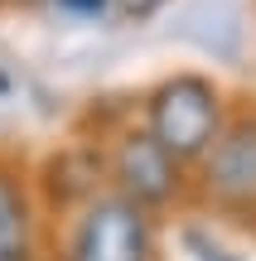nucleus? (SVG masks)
<instances>
[{"instance_id":"f257e3e1","label":"nucleus","mask_w":256,"mask_h":261,"mask_svg":"<svg viewBox=\"0 0 256 261\" xmlns=\"http://www.w3.org/2000/svg\"><path fill=\"white\" fill-rule=\"evenodd\" d=\"M135 116L150 126V136L164 150H174L193 169L213 150V140L222 136V126L232 116V97L213 73L179 68V73H164L160 83H150L135 97Z\"/></svg>"},{"instance_id":"f03ea898","label":"nucleus","mask_w":256,"mask_h":261,"mask_svg":"<svg viewBox=\"0 0 256 261\" xmlns=\"http://www.w3.org/2000/svg\"><path fill=\"white\" fill-rule=\"evenodd\" d=\"M102 140H106V174H111V189L126 194L131 203L150 208L155 218L179 208L184 198L193 194V169L184 165L174 150H164L140 116L116 121Z\"/></svg>"},{"instance_id":"7ed1b4c3","label":"nucleus","mask_w":256,"mask_h":261,"mask_svg":"<svg viewBox=\"0 0 256 261\" xmlns=\"http://www.w3.org/2000/svg\"><path fill=\"white\" fill-rule=\"evenodd\" d=\"M58 261H160L155 213L131 203L116 189H106L63 218Z\"/></svg>"},{"instance_id":"20e7f679","label":"nucleus","mask_w":256,"mask_h":261,"mask_svg":"<svg viewBox=\"0 0 256 261\" xmlns=\"http://www.w3.org/2000/svg\"><path fill=\"white\" fill-rule=\"evenodd\" d=\"M193 194L222 218H256V97L232 102L222 136L193 165Z\"/></svg>"},{"instance_id":"39448f33","label":"nucleus","mask_w":256,"mask_h":261,"mask_svg":"<svg viewBox=\"0 0 256 261\" xmlns=\"http://www.w3.org/2000/svg\"><path fill=\"white\" fill-rule=\"evenodd\" d=\"M34 189L39 203L53 208L58 218L77 213L82 203H92L97 194L111 189V174H106V140L102 136H73L68 145L48 150L44 165L34 169Z\"/></svg>"},{"instance_id":"423d86ee","label":"nucleus","mask_w":256,"mask_h":261,"mask_svg":"<svg viewBox=\"0 0 256 261\" xmlns=\"http://www.w3.org/2000/svg\"><path fill=\"white\" fill-rule=\"evenodd\" d=\"M39 223H44V203H39L34 174L19 160L0 155V252L39 247Z\"/></svg>"},{"instance_id":"0eeeda50","label":"nucleus","mask_w":256,"mask_h":261,"mask_svg":"<svg viewBox=\"0 0 256 261\" xmlns=\"http://www.w3.org/2000/svg\"><path fill=\"white\" fill-rule=\"evenodd\" d=\"M44 10L73 19V24H106L116 15V0H44Z\"/></svg>"},{"instance_id":"6e6552de","label":"nucleus","mask_w":256,"mask_h":261,"mask_svg":"<svg viewBox=\"0 0 256 261\" xmlns=\"http://www.w3.org/2000/svg\"><path fill=\"white\" fill-rule=\"evenodd\" d=\"M169 5L174 0H116V19H126V24H150V19H160Z\"/></svg>"},{"instance_id":"1a4fd4ad","label":"nucleus","mask_w":256,"mask_h":261,"mask_svg":"<svg viewBox=\"0 0 256 261\" xmlns=\"http://www.w3.org/2000/svg\"><path fill=\"white\" fill-rule=\"evenodd\" d=\"M0 261H44V256H39V247H10V252H0Z\"/></svg>"},{"instance_id":"9d476101","label":"nucleus","mask_w":256,"mask_h":261,"mask_svg":"<svg viewBox=\"0 0 256 261\" xmlns=\"http://www.w3.org/2000/svg\"><path fill=\"white\" fill-rule=\"evenodd\" d=\"M198 261H242V256H232V252H203Z\"/></svg>"},{"instance_id":"9b49d317","label":"nucleus","mask_w":256,"mask_h":261,"mask_svg":"<svg viewBox=\"0 0 256 261\" xmlns=\"http://www.w3.org/2000/svg\"><path fill=\"white\" fill-rule=\"evenodd\" d=\"M15 10H44V0H10Z\"/></svg>"},{"instance_id":"f8f14e48","label":"nucleus","mask_w":256,"mask_h":261,"mask_svg":"<svg viewBox=\"0 0 256 261\" xmlns=\"http://www.w3.org/2000/svg\"><path fill=\"white\" fill-rule=\"evenodd\" d=\"M0 5H10V0H0Z\"/></svg>"}]
</instances>
